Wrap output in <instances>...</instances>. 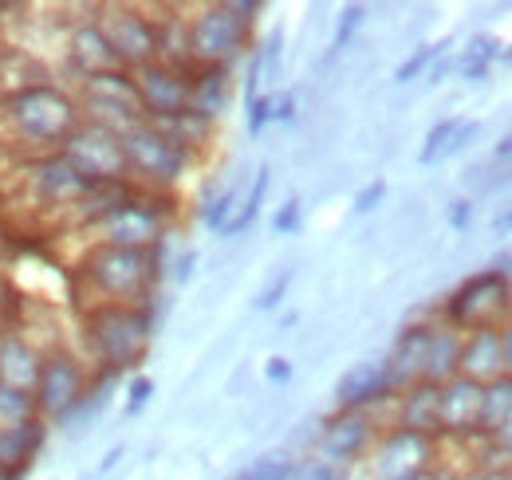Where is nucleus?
<instances>
[{"instance_id": "f257e3e1", "label": "nucleus", "mask_w": 512, "mask_h": 480, "mask_svg": "<svg viewBox=\"0 0 512 480\" xmlns=\"http://www.w3.org/2000/svg\"><path fill=\"white\" fill-rule=\"evenodd\" d=\"M83 122L75 95L60 83H28L0 95V134L4 142H16L28 150V158L60 154L67 134Z\"/></svg>"}, {"instance_id": "f03ea898", "label": "nucleus", "mask_w": 512, "mask_h": 480, "mask_svg": "<svg viewBox=\"0 0 512 480\" xmlns=\"http://www.w3.org/2000/svg\"><path fill=\"white\" fill-rule=\"evenodd\" d=\"M162 268V244L142 252V248H115V244H91L79 260V296L83 311L99 303H134L146 307L154 300Z\"/></svg>"}, {"instance_id": "7ed1b4c3", "label": "nucleus", "mask_w": 512, "mask_h": 480, "mask_svg": "<svg viewBox=\"0 0 512 480\" xmlns=\"http://www.w3.org/2000/svg\"><path fill=\"white\" fill-rule=\"evenodd\" d=\"M83 335H87V351L99 362V370L119 374L138 366L150 335H154V311L134 307V303H99L83 311Z\"/></svg>"}, {"instance_id": "20e7f679", "label": "nucleus", "mask_w": 512, "mask_h": 480, "mask_svg": "<svg viewBox=\"0 0 512 480\" xmlns=\"http://www.w3.org/2000/svg\"><path fill=\"white\" fill-rule=\"evenodd\" d=\"M264 4L229 0V4H201L190 16V60L193 67H229L253 44V20Z\"/></svg>"}, {"instance_id": "39448f33", "label": "nucleus", "mask_w": 512, "mask_h": 480, "mask_svg": "<svg viewBox=\"0 0 512 480\" xmlns=\"http://www.w3.org/2000/svg\"><path fill=\"white\" fill-rule=\"evenodd\" d=\"M174 193H154V189H134V197L123 201L119 209H111L107 217H99L87 233L91 244H115V248H158L166 244L170 221H174Z\"/></svg>"}, {"instance_id": "423d86ee", "label": "nucleus", "mask_w": 512, "mask_h": 480, "mask_svg": "<svg viewBox=\"0 0 512 480\" xmlns=\"http://www.w3.org/2000/svg\"><path fill=\"white\" fill-rule=\"evenodd\" d=\"M123 154H127V178L138 189H154V193H174V185L186 178L193 166V154H186L154 122L130 126L123 134Z\"/></svg>"}, {"instance_id": "0eeeda50", "label": "nucleus", "mask_w": 512, "mask_h": 480, "mask_svg": "<svg viewBox=\"0 0 512 480\" xmlns=\"http://www.w3.org/2000/svg\"><path fill=\"white\" fill-rule=\"evenodd\" d=\"M79 115L87 122H99L115 134H127L130 126L146 122L142 111V99H138V87H134V75L115 67V71H99L91 79H79Z\"/></svg>"}, {"instance_id": "6e6552de", "label": "nucleus", "mask_w": 512, "mask_h": 480, "mask_svg": "<svg viewBox=\"0 0 512 480\" xmlns=\"http://www.w3.org/2000/svg\"><path fill=\"white\" fill-rule=\"evenodd\" d=\"M512 315V280L505 268H485L469 276L446 300V323L465 331L477 327H501Z\"/></svg>"}, {"instance_id": "1a4fd4ad", "label": "nucleus", "mask_w": 512, "mask_h": 480, "mask_svg": "<svg viewBox=\"0 0 512 480\" xmlns=\"http://www.w3.org/2000/svg\"><path fill=\"white\" fill-rule=\"evenodd\" d=\"M91 394V374L87 366L75 359L71 351H44V362H40V378H36V414L44 421H64L71 418Z\"/></svg>"}, {"instance_id": "9d476101", "label": "nucleus", "mask_w": 512, "mask_h": 480, "mask_svg": "<svg viewBox=\"0 0 512 480\" xmlns=\"http://www.w3.org/2000/svg\"><path fill=\"white\" fill-rule=\"evenodd\" d=\"M95 24L103 28L111 52L123 71H138L158 60V24L146 8L138 4H99Z\"/></svg>"}, {"instance_id": "9b49d317", "label": "nucleus", "mask_w": 512, "mask_h": 480, "mask_svg": "<svg viewBox=\"0 0 512 480\" xmlns=\"http://www.w3.org/2000/svg\"><path fill=\"white\" fill-rule=\"evenodd\" d=\"M64 154L67 162L91 181H123L127 178V154H123V134L99 126V122H79L64 142Z\"/></svg>"}, {"instance_id": "f8f14e48", "label": "nucleus", "mask_w": 512, "mask_h": 480, "mask_svg": "<svg viewBox=\"0 0 512 480\" xmlns=\"http://www.w3.org/2000/svg\"><path fill=\"white\" fill-rule=\"evenodd\" d=\"M442 449V437H422L410 429H383L375 449L367 453L371 461V480H406L414 473L434 469V457Z\"/></svg>"}, {"instance_id": "ddd939ff", "label": "nucleus", "mask_w": 512, "mask_h": 480, "mask_svg": "<svg viewBox=\"0 0 512 480\" xmlns=\"http://www.w3.org/2000/svg\"><path fill=\"white\" fill-rule=\"evenodd\" d=\"M24 174V189L32 197V205H48V209H60L67 217L71 205H79L91 189V181L83 178L64 154H40V158H28V166L20 170Z\"/></svg>"}, {"instance_id": "4468645a", "label": "nucleus", "mask_w": 512, "mask_h": 480, "mask_svg": "<svg viewBox=\"0 0 512 480\" xmlns=\"http://www.w3.org/2000/svg\"><path fill=\"white\" fill-rule=\"evenodd\" d=\"M379 433H383V429L371 421V414H363V410H335V414L320 425L316 457L339 465V469H351L355 461H363V457L375 449Z\"/></svg>"}, {"instance_id": "2eb2a0df", "label": "nucleus", "mask_w": 512, "mask_h": 480, "mask_svg": "<svg viewBox=\"0 0 512 480\" xmlns=\"http://www.w3.org/2000/svg\"><path fill=\"white\" fill-rule=\"evenodd\" d=\"M190 71L193 67H174V63L162 60L130 71L146 119H170V115L190 111Z\"/></svg>"}, {"instance_id": "dca6fc26", "label": "nucleus", "mask_w": 512, "mask_h": 480, "mask_svg": "<svg viewBox=\"0 0 512 480\" xmlns=\"http://www.w3.org/2000/svg\"><path fill=\"white\" fill-rule=\"evenodd\" d=\"M481 382L457 374L442 382V437L473 441L481 437Z\"/></svg>"}, {"instance_id": "f3484780", "label": "nucleus", "mask_w": 512, "mask_h": 480, "mask_svg": "<svg viewBox=\"0 0 512 480\" xmlns=\"http://www.w3.org/2000/svg\"><path fill=\"white\" fill-rule=\"evenodd\" d=\"M394 425L422 437H442V386L426 378L406 386L394 398Z\"/></svg>"}, {"instance_id": "a211bd4d", "label": "nucleus", "mask_w": 512, "mask_h": 480, "mask_svg": "<svg viewBox=\"0 0 512 480\" xmlns=\"http://www.w3.org/2000/svg\"><path fill=\"white\" fill-rule=\"evenodd\" d=\"M430 327L434 323H410L398 331L390 355L383 359L386 366V382L394 394H402L406 386L422 382V366H426V347H430Z\"/></svg>"}, {"instance_id": "6ab92c4d", "label": "nucleus", "mask_w": 512, "mask_h": 480, "mask_svg": "<svg viewBox=\"0 0 512 480\" xmlns=\"http://www.w3.org/2000/svg\"><path fill=\"white\" fill-rule=\"evenodd\" d=\"M64 48H67V63H71V71L79 79H91L99 71H115L119 67L111 44H107V36H103V28L95 24V16H87V20H79V24L67 28Z\"/></svg>"}, {"instance_id": "aec40b11", "label": "nucleus", "mask_w": 512, "mask_h": 480, "mask_svg": "<svg viewBox=\"0 0 512 480\" xmlns=\"http://www.w3.org/2000/svg\"><path fill=\"white\" fill-rule=\"evenodd\" d=\"M386 398H394V390L386 382L383 362H355L335 382V406L339 410H375Z\"/></svg>"}, {"instance_id": "412c9836", "label": "nucleus", "mask_w": 512, "mask_h": 480, "mask_svg": "<svg viewBox=\"0 0 512 480\" xmlns=\"http://www.w3.org/2000/svg\"><path fill=\"white\" fill-rule=\"evenodd\" d=\"M44 418H28L20 425H0V480H20L24 469L36 461V453L44 449Z\"/></svg>"}, {"instance_id": "4be33fe9", "label": "nucleus", "mask_w": 512, "mask_h": 480, "mask_svg": "<svg viewBox=\"0 0 512 480\" xmlns=\"http://www.w3.org/2000/svg\"><path fill=\"white\" fill-rule=\"evenodd\" d=\"M44 351L16 327H0V382L16 390H36Z\"/></svg>"}, {"instance_id": "5701e85b", "label": "nucleus", "mask_w": 512, "mask_h": 480, "mask_svg": "<svg viewBox=\"0 0 512 480\" xmlns=\"http://www.w3.org/2000/svg\"><path fill=\"white\" fill-rule=\"evenodd\" d=\"M461 374L473 382H493L505 374V347H501V327H477L465 331L461 339Z\"/></svg>"}, {"instance_id": "b1692460", "label": "nucleus", "mask_w": 512, "mask_h": 480, "mask_svg": "<svg viewBox=\"0 0 512 480\" xmlns=\"http://www.w3.org/2000/svg\"><path fill=\"white\" fill-rule=\"evenodd\" d=\"M233 99V71L229 67H193L190 71V111L217 122Z\"/></svg>"}, {"instance_id": "393cba45", "label": "nucleus", "mask_w": 512, "mask_h": 480, "mask_svg": "<svg viewBox=\"0 0 512 480\" xmlns=\"http://www.w3.org/2000/svg\"><path fill=\"white\" fill-rule=\"evenodd\" d=\"M461 331L449 327V323H434L430 327V347H426V366H422V378L426 382H449L461 374Z\"/></svg>"}, {"instance_id": "a878e982", "label": "nucleus", "mask_w": 512, "mask_h": 480, "mask_svg": "<svg viewBox=\"0 0 512 480\" xmlns=\"http://www.w3.org/2000/svg\"><path fill=\"white\" fill-rule=\"evenodd\" d=\"M158 24V60L174 67H193L190 60V16L178 8H166V16H154Z\"/></svg>"}, {"instance_id": "bb28decb", "label": "nucleus", "mask_w": 512, "mask_h": 480, "mask_svg": "<svg viewBox=\"0 0 512 480\" xmlns=\"http://www.w3.org/2000/svg\"><path fill=\"white\" fill-rule=\"evenodd\" d=\"M154 122L162 134H170L186 154H201L209 142H213V122L201 119V115H193V111H182V115H170V119H146Z\"/></svg>"}, {"instance_id": "cd10ccee", "label": "nucleus", "mask_w": 512, "mask_h": 480, "mask_svg": "<svg viewBox=\"0 0 512 480\" xmlns=\"http://www.w3.org/2000/svg\"><path fill=\"white\" fill-rule=\"evenodd\" d=\"M509 418H512V374H501V378L485 382V390H481V437L489 441Z\"/></svg>"}, {"instance_id": "c85d7f7f", "label": "nucleus", "mask_w": 512, "mask_h": 480, "mask_svg": "<svg viewBox=\"0 0 512 480\" xmlns=\"http://www.w3.org/2000/svg\"><path fill=\"white\" fill-rule=\"evenodd\" d=\"M268 174H272L268 166H260V170H256L253 189L241 197V205H237V213H233V221L225 225V233H221V237H241V233H249V229L256 225V217H260V205H264V193H268V181H272Z\"/></svg>"}, {"instance_id": "c756f323", "label": "nucleus", "mask_w": 512, "mask_h": 480, "mask_svg": "<svg viewBox=\"0 0 512 480\" xmlns=\"http://www.w3.org/2000/svg\"><path fill=\"white\" fill-rule=\"evenodd\" d=\"M292 469H296V457L284 453V449H272V453L253 457L233 480H288L292 477Z\"/></svg>"}, {"instance_id": "7c9ffc66", "label": "nucleus", "mask_w": 512, "mask_h": 480, "mask_svg": "<svg viewBox=\"0 0 512 480\" xmlns=\"http://www.w3.org/2000/svg\"><path fill=\"white\" fill-rule=\"evenodd\" d=\"M237 205H241L237 185H225L217 197H209V201H205V209H201V225H205L209 233H225V225L233 221Z\"/></svg>"}, {"instance_id": "2f4dec72", "label": "nucleus", "mask_w": 512, "mask_h": 480, "mask_svg": "<svg viewBox=\"0 0 512 480\" xmlns=\"http://www.w3.org/2000/svg\"><path fill=\"white\" fill-rule=\"evenodd\" d=\"M28 418H40L32 390H16V386L0 382V425H20V421Z\"/></svg>"}, {"instance_id": "473e14b6", "label": "nucleus", "mask_w": 512, "mask_h": 480, "mask_svg": "<svg viewBox=\"0 0 512 480\" xmlns=\"http://www.w3.org/2000/svg\"><path fill=\"white\" fill-rule=\"evenodd\" d=\"M446 48H449V40H442V44H422V48H414L406 60L398 63V71H394V83H410V79L426 75V71L434 67V60H438Z\"/></svg>"}, {"instance_id": "72a5a7b5", "label": "nucleus", "mask_w": 512, "mask_h": 480, "mask_svg": "<svg viewBox=\"0 0 512 480\" xmlns=\"http://www.w3.org/2000/svg\"><path fill=\"white\" fill-rule=\"evenodd\" d=\"M457 126H461V119H442L438 126H430V134H426V142H422V150H418V162H422V166H434V162L446 158L449 138H453Z\"/></svg>"}, {"instance_id": "f704fd0d", "label": "nucleus", "mask_w": 512, "mask_h": 480, "mask_svg": "<svg viewBox=\"0 0 512 480\" xmlns=\"http://www.w3.org/2000/svg\"><path fill=\"white\" fill-rule=\"evenodd\" d=\"M363 20H367V4H347L343 12H339V24H335V36H331V56H339L351 40H355V32L363 28Z\"/></svg>"}, {"instance_id": "c9c22d12", "label": "nucleus", "mask_w": 512, "mask_h": 480, "mask_svg": "<svg viewBox=\"0 0 512 480\" xmlns=\"http://www.w3.org/2000/svg\"><path fill=\"white\" fill-rule=\"evenodd\" d=\"M292 280H296V272H292V268L272 272V276H268V284H264V288H260V296H256V311H276V307L284 303V296H288Z\"/></svg>"}, {"instance_id": "e433bc0d", "label": "nucleus", "mask_w": 512, "mask_h": 480, "mask_svg": "<svg viewBox=\"0 0 512 480\" xmlns=\"http://www.w3.org/2000/svg\"><path fill=\"white\" fill-rule=\"evenodd\" d=\"M288 480H351V473L331 465V461H323V457H304V461H296Z\"/></svg>"}, {"instance_id": "4c0bfd02", "label": "nucleus", "mask_w": 512, "mask_h": 480, "mask_svg": "<svg viewBox=\"0 0 512 480\" xmlns=\"http://www.w3.org/2000/svg\"><path fill=\"white\" fill-rule=\"evenodd\" d=\"M300 221H304V205H300V197H288V201L276 209L272 229H276L280 237H292V233H300Z\"/></svg>"}, {"instance_id": "58836bf2", "label": "nucleus", "mask_w": 512, "mask_h": 480, "mask_svg": "<svg viewBox=\"0 0 512 480\" xmlns=\"http://www.w3.org/2000/svg\"><path fill=\"white\" fill-rule=\"evenodd\" d=\"M150 394H154V382H150L146 374H134L127 386V418H138V414H142V406L150 402Z\"/></svg>"}, {"instance_id": "ea45409f", "label": "nucleus", "mask_w": 512, "mask_h": 480, "mask_svg": "<svg viewBox=\"0 0 512 480\" xmlns=\"http://www.w3.org/2000/svg\"><path fill=\"white\" fill-rule=\"evenodd\" d=\"M245 122H249V134L260 138V134H264V126L272 122V95H264V91H260L256 99H249V119Z\"/></svg>"}, {"instance_id": "a19ab883", "label": "nucleus", "mask_w": 512, "mask_h": 480, "mask_svg": "<svg viewBox=\"0 0 512 480\" xmlns=\"http://www.w3.org/2000/svg\"><path fill=\"white\" fill-rule=\"evenodd\" d=\"M383 197H386V181H383V178L367 181V185H363V189L355 193V205H351V209H355V217L371 213V209H375V205H379Z\"/></svg>"}, {"instance_id": "79ce46f5", "label": "nucleus", "mask_w": 512, "mask_h": 480, "mask_svg": "<svg viewBox=\"0 0 512 480\" xmlns=\"http://www.w3.org/2000/svg\"><path fill=\"white\" fill-rule=\"evenodd\" d=\"M453 67H457V75H461V79H469V83H485V79H489V67H493V63L481 60V56H473V52L465 48V56L453 63Z\"/></svg>"}, {"instance_id": "37998d69", "label": "nucleus", "mask_w": 512, "mask_h": 480, "mask_svg": "<svg viewBox=\"0 0 512 480\" xmlns=\"http://www.w3.org/2000/svg\"><path fill=\"white\" fill-rule=\"evenodd\" d=\"M469 225H473V201H469V197L449 201V229H453V233H465Z\"/></svg>"}, {"instance_id": "c03bdc74", "label": "nucleus", "mask_w": 512, "mask_h": 480, "mask_svg": "<svg viewBox=\"0 0 512 480\" xmlns=\"http://www.w3.org/2000/svg\"><path fill=\"white\" fill-rule=\"evenodd\" d=\"M489 445H493V453H497L493 461H505V465H512V418L505 421V425H501L493 437H489Z\"/></svg>"}, {"instance_id": "a18cd8bd", "label": "nucleus", "mask_w": 512, "mask_h": 480, "mask_svg": "<svg viewBox=\"0 0 512 480\" xmlns=\"http://www.w3.org/2000/svg\"><path fill=\"white\" fill-rule=\"evenodd\" d=\"M461 480H512V465L505 461H493V465H477V469H469Z\"/></svg>"}, {"instance_id": "49530a36", "label": "nucleus", "mask_w": 512, "mask_h": 480, "mask_svg": "<svg viewBox=\"0 0 512 480\" xmlns=\"http://www.w3.org/2000/svg\"><path fill=\"white\" fill-rule=\"evenodd\" d=\"M264 378H268L272 386H284V382H292V362L284 359V355H272V359L264 362Z\"/></svg>"}, {"instance_id": "de8ad7c7", "label": "nucleus", "mask_w": 512, "mask_h": 480, "mask_svg": "<svg viewBox=\"0 0 512 480\" xmlns=\"http://www.w3.org/2000/svg\"><path fill=\"white\" fill-rule=\"evenodd\" d=\"M296 119V95L284 91V95H272V122H292Z\"/></svg>"}, {"instance_id": "09e8293b", "label": "nucleus", "mask_w": 512, "mask_h": 480, "mask_svg": "<svg viewBox=\"0 0 512 480\" xmlns=\"http://www.w3.org/2000/svg\"><path fill=\"white\" fill-rule=\"evenodd\" d=\"M193 264H197V256H193V252H186V256H178V264H174V284H190Z\"/></svg>"}, {"instance_id": "8fccbe9b", "label": "nucleus", "mask_w": 512, "mask_h": 480, "mask_svg": "<svg viewBox=\"0 0 512 480\" xmlns=\"http://www.w3.org/2000/svg\"><path fill=\"white\" fill-rule=\"evenodd\" d=\"M501 347H505V374H512V315L501 323Z\"/></svg>"}, {"instance_id": "3c124183", "label": "nucleus", "mask_w": 512, "mask_h": 480, "mask_svg": "<svg viewBox=\"0 0 512 480\" xmlns=\"http://www.w3.org/2000/svg\"><path fill=\"white\" fill-rule=\"evenodd\" d=\"M493 158H497V162H509V158H512V134H509V138H501V142H497Z\"/></svg>"}, {"instance_id": "603ef678", "label": "nucleus", "mask_w": 512, "mask_h": 480, "mask_svg": "<svg viewBox=\"0 0 512 480\" xmlns=\"http://www.w3.org/2000/svg\"><path fill=\"white\" fill-rule=\"evenodd\" d=\"M493 229H497L501 237H505V233H512V209H505V213H501V217L493 221Z\"/></svg>"}, {"instance_id": "864d4df0", "label": "nucleus", "mask_w": 512, "mask_h": 480, "mask_svg": "<svg viewBox=\"0 0 512 480\" xmlns=\"http://www.w3.org/2000/svg\"><path fill=\"white\" fill-rule=\"evenodd\" d=\"M119 457H123V449H111V453H107V461H103V469H111Z\"/></svg>"}, {"instance_id": "5fc2aeb1", "label": "nucleus", "mask_w": 512, "mask_h": 480, "mask_svg": "<svg viewBox=\"0 0 512 480\" xmlns=\"http://www.w3.org/2000/svg\"><path fill=\"white\" fill-rule=\"evenodd\" d=\"M501 60H509V63H512V48H509V52H505V56H501Z\"/></svg>"}]
</instances>
